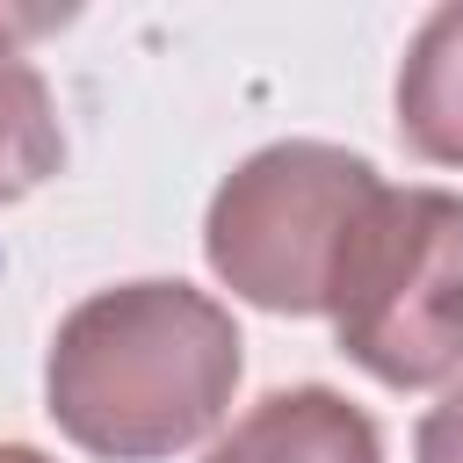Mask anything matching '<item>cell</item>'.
I'll use <instances>...</instances> for the list:
<instances>
[{
  "instance_id": "6da1fadb",
  "label": "cell",
  "mask_w": 463,
  "mask_h": 463,
  "mask_svg": "<svg viewBox=\"0 0 463 463\" xmlns=\"http://www.w3.org/2000/svg\"><path fill=\"white\" fill-rule=\"evenodd\" d=\"M239 326L195 282H116L80 297L43 354V412L101 463H166L224 427L239 391Z\"/></svg>"
},
{
  "instance_id": "7a4b0ae2",
  "label": "cell",
  "mask_w": 463,
  "mask_h": 463,
  "mask_svg": "<svg viewBox=\"0 0 463 463\" xmlns=\"http://www.w3.org/2000/svg\"><path fill=\"white\" fill-rule=\"evenodd\" d=\"M376 195L383 174L362 152L326 137H275L217 181L203 217V260L232 297L275 318H326L347 239Z\"/></svg>"
},
{
  "instance_id": "3957f363",
  "label": "cell",
  "mask_w": 463,
  "mask_h": 463,
  "mask_svg": "<svg viewBox=\"0 0 463 463\" xmlns=\"http://www.w3.org/2000/svg\"><path fill=\"white\" fill-rule=\"evenodd\" d=\"M333 340L383 391L463 376V195L405 181L369 203L333 282Z\"/></svg>"
},
{
  "instance_id": "277c9868",
  "label": "cell",
  "mask_w": 463,
  "mask_h": 463,
  "mask_svg": "<svg viewBox=\"0 0 463 463\" xmlns=\"http://www.w3.org/2000/svg\"><path fill=\"white\" fill-rule=\"evenodd\" d=\"M203 463H383V434L333 383H289L253 398Z\"/></svg>"
},
{
  "instance_id": "5b68a950",
  "label": "cell",
  "mask_w": 463,
  "mask_h": 463,
  "mask_svg": "<svg viewBox=\"0 0 463 463\" xmlns=\"http://www.w3.org/2000/svg\"><path fill=\"white\" fill-rule=\"evenodd\" d=\"M398 137L427 166H463V0L434 7L398 58Z\"/></svg>"
},
{
  "instance_id": "8992f818",
  "label": "cell",
  "mask_w": 463,
  "mask_h": 463,
  "mask_svg": "<svg viewBox=\"0 0 463 463\" xmlns=\"http://www.w3.org/2000/svg\"><path fill=\"white\" fill-rule=\"evenodd\" d=\"M51 22H65V14H7L0 7V203L36 195L65 166V130H58L51 80L22 51V36H36Z\"/></svg>"
},
{
  "instance_id": "52a82bcc",
  "label": "cell",
  "mask_w": 463,
  "mask_h": 463,
  "mask_svg": "<svg viewBox=\"0 0 463 463\" xmlns=\"http://www.w3.org/2000/svg\"><path fill=\"white\" fill-rule=\"evenodd\" d=\"M412 463H463V383L420 412L412 427Z\"/></svg>"
},
{
  "instance_id": "ba28073f",
  "label": "cell",
  "mask_w": 463,
  "mask_h": 463,
  "mask_svg": "<svg viewBox=\"0 0 463 463\" xmlns=\"http://www.w3.org/2000/svg\"><path fill=\"white\" fill-rule=\"evenodd\" d=\"M0 463H58V456H43V449H29V441H0Z\"/></svg>"
}]
</instances>
